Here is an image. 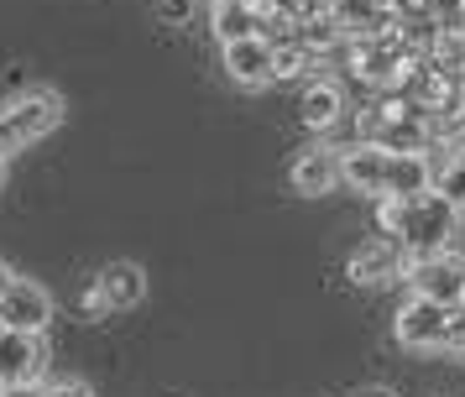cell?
<instances>
[{
    "mask_svg": "<svg viewBox=\"0 0 465 397\" xmlns=\"http://www.w3.org/2000/svg\"><path fill=\"white\" fill-rule=\"evenodd\" d=\"M460 355H465V340H460Z\"/></svg>",
    "mask_w": 465,
    "mask_h": 397,
    "instance_id": "cell-25",
    "label": "cell"
},
{
    "mask_svg": "<svg viewBox=\"0 0 465 397\" xmlns=\"http://www.w3.org/2000/svg\"><path fill=\"white\" fill-rule=\"evenodd\" d=\"M398 89L408 94V104L419 110L423 121H434V125L455 121V110H460V100H465V84L455 79L450 68H440L434 58L413 63V68H408V79H402Z\"/></svg>",
    "mask_w": 465,
    "mask_h": 397,
    "instance_id": "cell-5",
    "label": "cell"
},
{
    "mask_svg": "<svg viewBox=\"0 0 465 397\" xmlns=\"http://www.w3.org/2000/svg\"><path fill=\"white\" fill-rule=\"evenodd\" d=\"M455 220H460V209L450 204L440 188H423V194H413V199H402L398 241L413 251V256L450 251V241H455Z\"/></svg>",
    "mask_w": 465,
    "mask_h": 397,
    "instance_id": "cell-3",
    "label": "cell"
},
{
    "mask_svg": "<svg viewBox=\"0 0 465 397\" xmlns=\"http://www.w3.org/2000/svg\"><path fill=\"white\" fill-rule=\"evenodd\" d=\"M220 47H225V74H231L235 84H246V89L277 84V74H272V37H267V32L220 42Z\"/></svg>",
    "mask_w": 465,
    "mask_h": 397,
    "instance_id": "cell-12",
    "label": "cell"
},
{
    "mask_svg": "<svg viewBox=\"0 0 465 397\" xmlns=\"http://www.w3.org/2000/svg\"><path fill=\"white\" fill-rule=\"evenodd\" d=\"M402 283L413 298H434V303H465V256L455 251H434V256H413Z\"/></svg>",
    "mask_w": 465,
    "mask_h": 397,
    "instance_id": "cell-8",
    "label": "cell"
},
{
    "mask_svg": "<svg viewBox=\"0 0 465 397\" xmlns=\"http://www.w3.org/2000/svg\"><path fill=\"white\" fill-rule=\"evenodd\" d=\"M0 397H43V382H5Z\"/></svg>",
    "mask_w": 465,
    "mask_h": 397,
    "instance_id": "cell-20",
    "label": "cell"
},
{
    "mask_svg": "<svg viewBox=\"0 0 465 397\" xmlns=\"http://www.w3.org/2000/svg\"><path fill=\"white\" fill-rule=\"evenodd\" d=\"M142 298H147V272L136 262H105L94 288L84 293V313L89 319H115V313L136 309Z\"/></svg>",
    "mask_w": 465,
    "mask_h": 397,
    "instance_id": "cell-6",
    "label": "cell"
},
{
    "mask_svg": "<svg viewBox=\"0 0 465 397\" xmlns=\"http://www.w3.org/2000/svg\"><path fill=\"white\" fill-rule=\"evenodd\" d=\"M398 340L408 351H460L465 340V303H434L408 298L398 309Z\"/></svg>",
    "mask_w": 465,
    "mask_h": 397,
    "instance_id": "cell-2",
    "label": "cell"
},
{
    "mask_svg": "<svg viewBox=\"0 0 465 397\" xmlns=\"http://www.w3.org/2000/svg\"><path fill=\"white\" fill-rule=\"evenodd\" d=\"M0 324H5V330L47 334V324H53V298H47L43 283L16 277V283L5 288V298H0Z\"/></svg>",
    "mask_w": 465,
    "mask_h": 397,
    "instance_id": "cell-11",
    "label": "cell"
},
{
    "mask_svg": "<svg viewBox=\"0 0 465 397\" xmlns=\"http://www.w3.org/2000/svg\"><path fill=\"white\" fill-rule=\"evenodd\" d=\"M43 397H94V392H89L84 382H47Z\"/></svg>",
    "mask_w": 465,
    "mask_h": 397,
    "instance_id": "cell-19",
    "label": "cell"
},
{
    "mask_svg": "<svg viewBox=\"0 0 465 397\" xmlns=\"http://www.w3.org/2000/svg\"><path fill=\"white\" fill-rule=\"evenodd\" d=\"M340 115H345V94H340V84L314 79L309 89H303V100H298V121L309 125V131H335Z\"/></svg>",
    "mask_w": 465,
    "mask_h": 397,
    "instance_id": "cell-13",
    "label": "cell"
},
{
    "mask_svg": "<svg viewBox=\"0 0 465 397\" xmlns=\"http://www.w3.org/2000/svg\"><path fill=\"white\" fill-rule=\"evenodd\" d=\"M157 16L168 21V26H189V16H193V0H157Z\"/></svg>",
    "mask_w": 465,
    "mask_h": 397,
    "instance_id": "cell-18",
    "label": "cell"
},
{
    "mask_svg": "<svg viewBox=\"0 0 465 397\" xmlns=\"http://www.w3.org/2000/svg\"><path fill=\"white\" fill-rule=\"evenodd\" d=\"M58 121H64V100L53 89H26L16 100H5L0 104V157L37 146L47 131H58Z\"/></svg>",
    "mask_w": 465,
    "mask_h": 397,
    "instance_id": "cell-4",
    "label": "cell"
},
{
    "mask_svg": "<svg viewBox=\"0 0 465 397\" xmlns=\"http://www.w3.org/2000/svg\"><path fill=\"white\" fill-rule=\"evenodd\" d=\"M356 131L361 142L387 146V152H429V142H434V121H423L402 89H371Z\"/></svg>",
    "mask_w": 465,
    "mask_h": 397,
    "instance_id": "cell-1",
    "label": "cell"
},
{
    "mask_svg": "<svg viewBox=\"0 0 465 397\" xmlns=\"http://www.w3.org/2000/svg\"><path fill=\"white\" fill-rule=\"evenodd\" d=\"M47 372V340L32 330H5L0 324V387L5 382H43Z\"/></svg>",
    "mask_w": 465,
    "mask_h": 397,
    "instance_id": "cell-10",
    "label": "cell"
},
{
    "mask_svg": "<svg viewBox=\"0 0 465 397\" xmlns=\"http://www.w3.org/2000/svg\"><path fill=\"white\" fill-rule=\"evenodd\" d=\"M423 16L434 26H465V0H423Z\"/></svg>",
    "mask_w": 465,
    "mask_h": 397,
    "instance_id": "cell-17",
    "label": "cell"
},
{
    "mask_svg": "<svg viewBox=\"0 0 465 397\" xmlns=\"http://www.w3.org/2000/svg\"><path fill=\"white\" fill-rule=\"evenodd\" d=\"M210 26H214V37H220V42H235V37H252V32H262L252 0H214Z\"/></svg>",
    "mask_w": 465,
    "mask_h": 397,
    "instance_id": "cell-15",
    "label": "cell"
},
{
    "mask_svg": "<svg viewBox=\"0 0 465 397\" xmlns=\"http://www.w3.org/2000/svg\"><path fill=\"white\" fill-rule=\"evenodd\" d=\"M11 283H16V272H11L5 262H0V298H5V288H11Z\"/></svg>",
    "mask_w": 465,
    "mask_h": 397,
    "instance_id": "cell-22",
    "label": "cell"
},
{
    "mask_svg": "<svg viewBox=\"0 0 465 397\" xmlns=\"http://www.w3.org/2000/svg\"><path fill=\"white\" fill-rule=\"evenodd\" d=\"M335 184H340V152H330V146H309V152L293 163V188L298 194L319 199V194H330Z\"/></svg>",
    "mask_w": 465,
    "mask_h": 397,
    "instance_id": "cell-14",
    "label": "cell"
},
{
    "mask_svg": "<svg viewBox=\"0 0 465 397\" xmlns=\"http://www.w3.org/2000/svg\"><path fill=\"white\" fill-rule=\"evenodd\" d=\"M392 157H398V152L371 146V142L340 146V184H351L356 194H377V199H387V194H392Z\"/></svg>",
    "mask_w": 465,
    "mask_h": 397,
    "instance_id": "cell-9",
    "label": "cell"
},
{
    "mask_svg": "<svg viewBox=\"0 0 465 397\" xmlns=\"http://www.w3.org/2000/svg\"><path fill=\"white\" fill-rule=\"evenodd\" d=\"M413 262V251L402 246L398 235H366L356 251H351V262H345V277L356 283V288H381V283H398L402 272Z\"/></svg>",
    "mask_w": 465,
    "mask_h": 397,
    "instance_id": "cell-7",
    "label": "cell"
},
{
    "mask_svg": "<svg viewBox=\"0 0 465 397\" xmlns=\"http://www.w3.org/2000/svg\"><path fill=\"white\" fill-rule=\"evenodd\" d=\"M455 79H460V84H465V63H460V68H455Z\"/></svg>",
    "mask_w": 465,
    "mask_h": 397,
    "instance_id": "cell-24",
    "label": "cell"
},
{
    "mask_svg": "<svg viewBox=\"0 0 465 397\" xmlns=\"http://www.w3.org/2000/svg\"><path fill=\"white\" fill-rule=\"evenodd\" d=\"M450 131H455V142H465V100H460V110H455V121H450Z\"/></svg>",
    "mask_w": 465,
    "mask_h": 397,
    "instance_id": "cell-21",
    "label": "cell"
},
{
    "mask_svg": "<svg viewBox=\"0 0 465 397\" xmlns=\"http://www.w3.org/2000/svg\"><path fill=\"white\" fill-rule=\"evenodd\" d=\"M434 188H440L444 199L465 214V157H444V163H434Z\"/></svg>",
    "mask_w": 465,
    "mask_h": 397,
    "instance_id": "cell-16",
    "label": "cell"
},
{
    "mask_svg": "<svg viewBox=\"0 0 465 397\" xmlns=\"http://www.w3.org/2000/svg\"><path fill=\"white\" fill-rule=\"evenodd\" d=\"M356 397H392L387 387H366V392H356Z\"/></svg>",
    "mask_w": 465,
    "mask_h": 397,
    "instance_id": "cell-23",
    "label": "cell"
}]
</instances>
